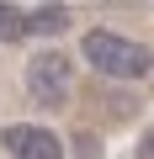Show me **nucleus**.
<instances>
[{
    "label": "nucleus",
    "mask_w": 154,
    "mask_h": 159,
    "mask_svg": "<svg viewBox=\"0 0 154 159\" xmlns=\"http://www.w3.org/2000/svg\"><path fill=\"white\" fill-rule=\"evenodd\" d=\"M80 53H85L91 69H101V74H112V80H143L149 64H154L143 43H133L128 32H112V27H91L85 43H80Z\"/></svg>",
    "instance_id": "obj_1"
},
{
    "label": "nucleus",
    "mask_w": 154,
    "mask_h": 159,
    "mask_svg": "<svg viewBox=\"0 0 154 159\" xmlns=\"http://www.w3.org/2000/svg\"><path fill=\"white\" fill-rule=\"evenodd\" d=\"M69 85H74V64H69L64 53H43V58H32V69H27V96H32V101H43V106H64V101H69Z\"/></svg>",
    "instance_id": "obj_2"
},
{
    "label": "nucleus",
    "mask_w": 154,
    "mask_h": 159,
    "mask_svg": "<svg viewBox=\"0 0 154 159\" xmlns=\"http://www.w3.org/2000/svg\"><path fill=\"white\" fill-rule=\"evenodd\" d=\"M0 148L11 159H64V143L53 138V127H37V122H11L0 133Z\"/></svg>",
    "instance_id": "obj_3"
},
{
    "label": "nucleus",
    "mask_w": 154,
    "mask_h": 159,
    "mask_svg": "<svg viewBox=\"0 0 154 159\" xmlns=\"http://www.w3.org/2000/svg\"><path fill=\"white\" fill-rule=\"evenodd\" d=\"M74 27V16L64 11V6H37V11H27V37L37 32V37H58V32H69Z\"/></svg>",
    "instance_id": "obj_4"
},
{
    "label": "nucleus",
    "mask_w": 154,
    "mask_h": 159,
    "mask_svg": "<svg viewBox=\"0 0 154 159\" xmlns=\"http://www.w3.org/2000/svg\"><path fill=\"white\" fill-rule=\"evenodd\" d=\"M27 37V11L21 6H0V43H21Z\"/></svg>",
    "instance_id": "obj_5"
},
{
    "label": "nucleus",
    "mask_w": 154,
    "mask_h": 159,
    "mask_svg": "<svg viewBox=\"0 0 154 159\" xmlns=\"http://www.w3.org/2000/svg\"><path fill=\"white\" fill-rule=\"evenodd\" d=\"M138 159H154V127H149V133L138 138Z\"/></svg>",
    "instance_id": "obj_6"
}]
</instances>
